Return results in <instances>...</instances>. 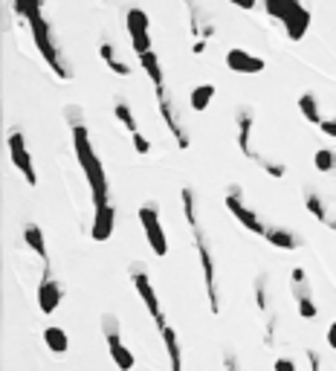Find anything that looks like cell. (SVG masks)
<instances>
[{
  "instance_id": "e0dca14e",
  "label": "cell",
  "mask_w": 336,
  "mask_h": 371,
  "mask_svg": "<svg viewBox=\"0 0 336 371\" xmlns=\"http://www.w3.org/2000/svg\"><path fill=\"white\" fill-rule=\"evenodd\" d=\"M113 223H116L113 206H110V203H102V206H96L93 229H90V235H93V241H99V244L110 241V235H113Z\"/></svg>"
},
{
  "instance_id": "1f68e13d",
  "label": "cell",
  "mask_w": 336,
  "mask_h": 371,
  "mask_svg": "<svg viewBox=\"0 0 336 371\" xmlns=\"http://www.w3.org/2000/svg\"><path fill=\"white\" fill-rule=\"evenodd\" d=\"M308 362H310V371H322V360L316 351H308Z\"/></svg>"
},
{
  "instance_id": "f1b7e54d",
  "label": "cell",
  "mask_w": 336,
  "mask_h": 371,
  "mask_svg": "<svg viewBox=\"0 0 336 371\" xmlns=\"http://www.w3.org/2000/svg\"><path fill=\"white\" fill-rule=\"evenodd\" d=\"M273 368H275V371H296V362H293L290 357H278Z\"/></svg>"
},
{
  "instance_id": "cb8c5ba5",
  "label": "cell",
  "mask_w": 336,
  "mask_h": 371,
  "mask_svg": "<svg viewBox=\"0 0 336 371\" xmlns=\"http://www.w3.org/2000/svg\"><path fill=\"white\" fill-rule=\"evenodd\" d=\"M256 302H258V313L264 319H275V313L270 310V302H267V275L256 278Z\"/></svg>"
},
{
  "instance_id": "44dd1931",
  "label": "cell",
  "mask_w": 336,
  "mask_h": 371,
  "mask_svg": "<svg viewBox=\"0 0 336 371\" xmlns=\"http://www.w3.org/2000/svg\"><path fill=\"white\" fill-rule=\"evenodd\" d=\"M215 84H197L194 90H191V96H189V105H191V111H197V113H203L209 105H212V99H215Z\"/></svg>"
},
{
  "instance_id": "7402d4cb",
  "label": "cell",
  "mask_w": 336,
  "mask_h": 371,
  "mask_svg": "<svg viewBox=\"0 0 336 371\" xmlns=\"http://www.w3.org/2000/svg\"><path fill=\"white\" fill-rule=\"evenodd\" d=\"M44 342H47V348L53 351V354H67V348H70V337L64 334V328H47L44 331Z\"/></svg>"
},
{
  "instance_id": "6da1fadb",
  "label": "cell",
  "mask_w": 336,
  "mask_h": 371,
  "mask_svg": "<svg viewBox=\"0 0 336 371\" xmlns=\"http://www.w3.org/2000/svg\"><path fill=\"white\" fill-rule=\"evenodd\" d=\"M12 9L15 15L29 26V35H32V44L35 50L41 53V59L47 61V67L58 76V78H73L70 67L64 64L61 59V50L56 44V35H53V26L44 15V6H41V0H12Z\"/></svg>"
},
{
  "instance_id": "2e32d148",
  "label": "cell",
  "mask_w": 336,
  "mask_h": 371,
  "mask_svg": "<svg viewBox=\"0 0 336 371\" xmlns=\"http://www.w3.org/2000/svg\"><path fill=\"white\" fill-rule=\"evenodd\" d=\"M252 125H256V116H252L249 108L238 111V148L243 157L249 160H258V151L252 148Z\"/></svg>"
},
{
  "instance_id": "8992f818",
  "label": "cell",
  "mask_w": 336,
  "mask_h": 371,
  "mask_svg": "<svg viewBox=\"0 0 336 371\" xmlns=\"http://www.w3.org/2000/svg\"><path fill=\"white\" fill-rule=\"evenodd\" d=\"M140 223L145 229V241L151 247L154 255L165 258L168 255V238H165V229L159 223V212H157V203H142L140 206Z\"/></svg>"
},
{
  "instance_id": "d4e9b609",
  "label": "cell",
  "mask_w": 336,
  "mask_h": 371,
  "mask_svg": "<svg viewBox=\"0 0 336 371\" xmlns=\"http://www.w3.org/2000/svg\"><path fill=\"white\" fill-rule=\"evenodd\" d=\"M305 206H308V212L316 218V220H322V223H327L330 218H327V209H325V203H322V198L316 195V192H305Z\"/></svg>"
},
{
  "instance_id": "9a60e30c",
  "label": "cell",
  "mask_w": 336,
  "mask_h": 371,
  "mask_svg": "<svg viewBox=\"0 0 336 371\" xmlns=\"http://www.w3.org/2000/svg\"><path fill=\"white\" fill-rule=\"evenodd\" d=\"M157 328L162 334V342H165V351H168V365L172 371H183V351H180V340H177V331L172 325L165 322V316L157 319Z\"/></svg>"
},
{
  "instance_id": "484cf974",
  "label": "cell",
  "mask_w": 336,
  "mask_h": 371,
  "mask_svg": "<svg viewBox=\"0 0 336 371\" xmlns=\"http://www.w3.org/2000/svg\"><path fill=\"white\" fill-rule=\"evenodd\" d=\"M113 113H116V119L128 128V133H137L140 128H137V119H134V111H131V105L128 102H116L113 105Z\"/></svg>"
},
{
  "instance_id": "5b68a950",
  "label": "cell",
  "mask_w": 336,
  "mask_h": 371,
  "mask_svg": "<svg viewBox=\"0 0 336 371\" xmlns=\"http://www.w3.org/2000/svg\"><path fill=\"white\" fill-rule=\"evenodd\" d=\"M102 334H105V342H107V351H110V357H113L116 368H119V371H131V368L137 365V360H134V354L128 351V345L122 342V334H119V319H116L113 313L102 316Z\"/></svg>"
},
{
  "instance_id": "7a4b0ae2",
  "label": "cell",
  "mask_w": 336,
  "mask_h": 371,
  "mask_svg": "<svg viewBox=\"0 0 336 371\" xmlns=\"http://www.w3.org/2000/svg\"><path fill=\"white\" fill-rule=\"evenodd\" d=\"M183 215H186V223L191 229V241H194V250H197V258H200V270H203V282H206V296H209V310L215 316L221 313V293H218V273H215V255L206 244V235L200 229V220H197V203H194V192L191 189H183Z\"/></svg>"
},
{
  "instance_id": "4316f807",
  "label": "cell",
  "mask_w": 336,
  "mask_h": 371,
  "mask_svg": "<svg viewBox=\"0 0 336 371\" xmlns=\"http://www.w3.org/2000/svg\"><path fill=\"white\" fill-rule=\"evenodd\" d=\"M313 166H316V171H322V174L333 171V168H336V151H330V148H319V151L313 154Z\"/></svg>"
},
{
  "instance_id": "5bb4252c",
  "label": "cell",
  "mask_w": 336,
  "mask_h": 371,
  "mask_svg": "<svg viewBox=\"0 0 336 371\" xmlns=\"http://www.w3.org/2000/svg\"><path fill=\"white\" fill-rule=\"evenodd\" d=\"M61 299H64V290H61V285L56 282V278H50V275H44V282L38 285V308H41V313H56L58 308H61Z\"/></svg>"
},
{
  "instance_id": "ffe728a7",
  "label": "cell",
  "mask_w": 336,
  "mask_h": 371,
  "mask_svg": "<svg viewBox=\"0 0 336 371\" xmlns=\"http://www.w3.org/2000/svg\"><path fill=\"white\" fill-rule=\"evenodd\" d=\"M99 56H102V61H105V67H107L110 73H116V76H122V78H125V76H131L128 61H122V59L116 56V46H113V44L105 41V44L99 46Z\"/></svg>"
},
{
  "instance_id": "603a6c76",
  "label": "cell",
  "mask_w": 336,
  "mask_h": 371,
  "mask_svg": "<svg viewBox=\"0 0 336 371\" xmlns=\"http://www.w3.org/2000/svg\"><path fill=\"white\" fill-rule=\"evenodd\" d=\"M299 111H302V116H305L310 125H322L319 102H316V96H313V93H302V96H299Z\"/></svg>"
},
{
  "instance_id": "30bf717a",
  "label": "cell",
  "mask_w": 336,
  "mask_h": 371,
  "mask_svg": "<svg viewBox=\"0 0 336 371\" xmlns=\"http://www.w3.org/2000/svg\"><path fill=\"white\" fill-rule=\"evenodd\" d=\"M226 209L232 212V218L243 226V229H249V232H256V235H261L264 238V232H267V226L261 223V218L252 212L246 203H243V198H241V192L238 189H232L229 195H226Z\"/></svg>"
},
{
  "instance_id": "d6986e66",
  "label": "cell",
  "mask_w": 336,
  "mask_h": 371,
  "mask_svg": "<svg viewBox=\"0 0 336 371\" xmlns=\"http://www.w3.org/2000/svg\"><path fill=\"white\" fill-rule=\"evenodd\" d=\"M264 241H270V244L278 247V250H299V247H302V238L296 235V232L281 229V226H267Z\"/></svg>"
},
{
  "instance_id": "f546056e",
  "label": "cell",
  "mask_w": 336,
  "mask_h": 371,
  "mask_svg": "<svg viewBox=\"0 0 336 371\" xmlns=\"http://www.w3.org/2000/svg\"><path fill=\"white\" fill-rule=\"evenodd\" d=\"M322 133L325 136H330V139H336V119H322Z\"/></svg>"
},
{
  "instance_id": "4dcf8cb0",
  "label": "cell",
  "mask_w": 336,
  "mask_h": 371,
  "mask_svg": "<svg viewBox=\"0 0 336 371\" xmlns=\"http://www.w3.org/2000/svg\"><path fill=\"white\" fill-rule=\"evenodd\" d=\"M229 4L238 6V9H243V12H252V9H256L258 0H229Z\"/></svg>"
},
{
  "instance_id": "4fadbf2b",
  "label": "cell",
  "mask_w": 336,
  "mask_h": 371,
  "mask_svg": "<svg viewBox=\"0 0 336 371\" xmlns=\"http://www.w3.org/2000/svg\"><path fill=\"white\" fill-rule=\"evenodd\" d=\"M226 67L232 73H243V76H256V73H264L267 70V61L261 56H252L246 50H241V46H232V50L226 53Z\"/></svg>"
},
{
  "instance_id": "3957f363",
  "label": "cell",
  "mask_w": 336,
  "mask_h": 371,
  "mask_svg": "<svg viewBox=\"0 0 336 371\" xmlns=\"http://www.w3.org/2000/svg\"><path fill=\"white\" fill-rule=\"evenodd\" d=\"M73 148H75V160H78L84 177H88V183H90L93 203L96 206L107 203V174H105L102 160L93 151L90 133H88V128H84V122H73Z\"/></svg>"
},
{
  "instance_id": "9c48e42d",
  "label": "cell",
  "mask_w": 336,
  "mask_h": 371,
  "mask_svg": "<svg viewBox=\"0 0 336 371\" xmlns=\"http://www.w3.org/2000/svg\"><path fill=\"white\" fill-rule=\"evenodd\" d=\"M6 146H9V154H12V166L23 174V180L29 186H38V174H35V166H32V154L26 148V139L21 131H12L9 139H6Z\"/></svg>"
},
{
  "instance_id": "83f0119b",
  "label": "cell",
  "mask_w": 336,
  "mask_h": 371,
  "mask_svg": "<svg viewBox=\"0 0 336 371\" xmlns=\"http://www.w3.org/2000/svg\"><path fill=\"white\" fill-rule=\"evenodd\" d=\"M131 139H134V148L140 151V154H151V143H148V139L137 131V133H131Z\"/></svg>"
},
{
  "instance_id": "ac0fdd59",
  "label": "cell",
  "mask_w": 336,
  "mask_h": 371,
  "mask_svg": "<svg viewBox=\"0 0 336 371\" xmlns=\"http://www.w3.org/2000/svg\"><path fill=\"white\" fill-rule=\"evenodd\" d=\"M23 241L41 261H44V270L50 273V255H47V244H44V232H41L38 223H26L23 226Z\"/></svg>"
},
{
  "instance_id": "836d02e7",
  "label": "cell",
  "mask_w": 336,
  "mask_h": 371,
  "mask_svg": "<svg viewBox=\"0 0 336 371\" xmlns=\"http://www.w3.org/2000/svg\"><path fill=\"white\" fill-rule=\"evenodd\" d=\"M226 371H238V362H235V354H226Z\"/></svg>"
},
{
  "instance_id": "277c9868",
  "label": "cell",
  "mask_w": 336,
  "mask_h": 371,
  "mask_svg": "<svg viewBox=\"0 0 336 371\" xmlns=\"http://www.w3.org/2000/svg\"><path fill=\"white\" fill-rule=\"evenodd\" d=\"M264 6H267V15H273L284 26L290 41H302L313 24V15L302 0H264Z\"/></svg>"
},
{
  "instance_id": "8fae6325",
  "label": "cell",
  "mask_w": 336,
  "mask_h": 371,
  "mask_svg": "<svg viewBox=\"0 0 336 371\" xmlns=\"http://www.w3.org/2000/svg\"><path fill=\"white\" fill-rule=\"evenodd\" d=\"M290 288H293V296H296V305H299V316L302 319H313L316 316V302H313V293H310V285H308V275L302 267H296L290 273Z\"/></svg>"
},
{
  "instance_id": "7c38bea8",
  "label": "cell",
  "mask_w": 336,
  "mask_h": 371,
  "mask_svg": "<svg viewBox=\"0 0 336 371\" xmlns=\"http://www.w3.org/2000/svg\"><path fill=\"white\" fill-rule=\"evenodd\" d=\"M131 282H134V288H137V293H140V299L145 302V308H148V313L154 316V322L162 316V308H159V299H157V290H154V285H151V275L140 267V264H134L131 267Z\"/></svg>"
},
{
  "instance_id": "52a82bcc",
  "label": "cell",
  "mask_w": 336,
  "mask_h": 371,
  "mask_svg": "<svg viewBox=\"0 0 336 371\" xmlns=\"http://www.w3.org/2000/svg\"><path fill=\"white\" fill-rule=\"evenodd\" d=\"M154 93H157V105H159V116H162L165 128L172 131L174 143L186 151V148L191 146V139H189V133H186V128H183V122H180V116H177V111H174V105H172V99H168V90H165V87H157Z\"/></svg>"
},
{
  "instance_id": "ba28073f",
  "label": "cell",
  "mask_w": 336,
  "mask_h": 371,
  "mask_svg": "<svg viewBox=\"0 0 336 371\" xmlns=\"http://www.w3.org/2000/svg\"><path fill=\"white\" fill-rule=\"evenodd\" d=\"M125 24H128V38H131V46L137 56L154 50L151 46V18L142 9H128V21Z\"/></svg>"
},
{
  "instance_id": "e575fe53",
  "label": "cell",
  "mask_w": 336,
  "mask_h": 371,
  "mask_svg": "<svg viewBox=\"0 0 336 371\" xmlns=\"http://www.w3.org/2000/svg\"><path fill=\"white\" fill-rule=\"evenodd\" d=\"M327 226H330V229H336V220H327Z\"/></svg>"
},
{
  "instance_id": "d6a6232c",
  "label": "cell",
  "mask_w": 336,
  "mask_h": 371,
  "mask_svg": "<svg viewBox=\"0 0 336 371\" xmlns=\"http://www.w3.org/2000/svg\"><path fill=\"white\" fill-rule=\"evenodd\" d=\"M327 345L336 351V322H330V325H327Z\"/></svg>"
}]
</instances>
